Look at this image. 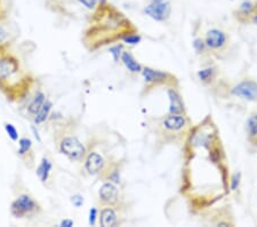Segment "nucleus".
<instances>
[{
	"instance_id": "1a4fd4ad",
	"label": "nucleus",
	"mask_w": 257,
	"mask_h": 227,
	"mask_svg": "<svg viewBox=\"0 0 257 227\" xmlns=\"http://www.w3.org/2000/svg\"><path fill=\"white\" fill-rule=\"evenodd\" d=\"M99 200L106 205H113L118 202L119 191L112 183H105L98 191Z\"/></svg>"
},
{
	"instance_id": "412c9836",
	"label": "nucleus",
	"mask_w": 257,
	"mask_h": 227,
	"mask_svg": "<svg viewBox=\"0 0 257 227\" xmlns=\"http://www.w3.org/2000/svg\"><path fill=\"white\" fill-rule=\"evenodd\" d=\"M5 131L12 141H19L20 135H19V131L16 129V126L12 123H5Z\"/></svg>"
},
{
	"instance_id": "f8f14e48",
	"label": "nucleus",
	"mask_w": 257,
	"mask_h": 227,
	"mask_svg": "<svg viewBox=\"0 0 257 227\" xmlns=\"http://www.w3.org/2000/svg\"><path fill=\"white\" fill-rule=\"evenodd\" d=\"M226 36L223 31L214 29V30L208 31L206 37V44L210 48H219L225 44Z\"/></svg>"
},
{
	"instance_id": "72a5a7b5",
	"label": "nucleus",
	"mask_w": 257,
	"mask_h": 227,
	"mask_svg": "<svg viewBox=\"0 0 257 227\" xmlns=\"http://www.w3.org/2000/svg\"><path fill=\"white\" fill-rule=\"evenodd\" d=\"M254 22H255V23H257V13H256V15H255V18H254Z\"/></svg>"
},
{
	"instance_id": "f257e3e1",
	"label": "nucleus",
	"mask_w": 257,
	"mask_h": 227,
	"mask_svg": "<svg viewBox=\"0 0 257 227\" xmlns=\"http://www.w3.org/2000/svg\"><path fill=\"white\" fill-rule=\"evenodd\" d=\"M38 78L29 70L13 49V45L0 46V93L11 103L26 102L35 92Z\"/></svg>"
},
{
	"instance_id": "423d86ee",
	"label": "nucleus",
	"mask_w": 257,
	"mask_h": 227,
	"mask_svg": "<svg viewBox=\"0 0 257 227\" xmlns=\"http://www.w3.org/2000/svg\"><path fill=\"white\" fill-rule=\"evenodd\" d=\"M144 13L156 21H165L171 14V5L168 2L151 3L144 8Z\"/></svg>"
},
{
	"instance_id": "7ed1b4c3",
	"label": "nucleus",
	"mask_w": 257,
	"mask_h": 227,
	"mask_svg": "<svg viewBox=\"0 0 257 227\" xmlns=\"http://www.w3.org/2000/svg\"><path fill=\"white\" fill-rule=\"evenodd\" d=\"M11 214L16 219H35L43 213L39 201L29 192L20 193L10 205Z\"/></svg>"
},
{
	"instance_id": "6e6552de",
	"label": "nucleus",
	"mask_w": 257,
	"mask_h": 227,
	"mask_svg": "<svg viewBox=\"0 0 257 227\" xmlns=\"http://www.w3.org/2000/svg\"><path fill=\"white\" fill-rule=\"evenodd\" d=\"M234 96L247 99V100H256L257 99V83L255 82H250V81H246L238 84L235 88L233 89Z\"/></svg>"
},
{
	"instance_id": "473e14b6",
	"label": "nucleus",
	"mask_w": 257,
	"mask_h": 227,
	"mask_svg": "<svg viewBox=\"0 0 257 227\" xmlns=\"http://www.w3.org/2000/svg\"><path fill=\"white\" fill-rule=\"evenodd\" d=\"M97 4H103V3H106V0H96Z\"/></svg>"
},
{
	"instance_id": "393cba45",
	"label": "nucleus",
	"mask_w": 257,
	"mask_h": 227,
	"mask_svg": "<svg viewBox=\"0 0 257 227\" xmlns=\"http://www.w3.org/2000/svg\"><path fill=\"white\" fill-rule=\"evenodd\" d=\"M122 39L125 43H128V44H138L141 40V37L138 35H126Z\"/></svg>"
},
{
	"instance_id": "ddd939ff",
	"label": "nucleus",
	"mask_w": 257,
	"mask_h": 227,
	"mask_svg": "<svg viewBox=\"0 0 257 227\" xmlns=\"http://www.w3.org/2000/svg\"><path fill=\"white\" fill-rule=\"evenodd\" d=\"M6 21L0 22V46L3 45H13L18 38V32L14 31L10 26H7Z\"/></svg>"
},
{
	"instance_id": "c85d7f7f",
	"label": "nucleus",
	"mask_w": 257,
	"mask_h": 227,
	"mask_svg": "<svg viewBox=\"0 0 257 227\" xmlns=\"http://www.w3.org/2000/svg\"><path fill=\"white\" fill-rule=\"evenodd\" d=\"M194 47L197 48V51H202V49H204V43H202V41L200 40V39H197L196 41H194Z\"/></svg>"
},
{
	"instance_id": "cd10ccee",
	"label": "nucleus",
	"mask_w": 257,
	"mask_h": 227,
	"mask_svg": "<svg viewBox=\"0 0 257 227\" xmlns=\"http://www.w3.org/2000/svg\"><path fill=\"white\" fill-rule=\"evenodd\" d=\"M239 175L237 173V175L233 176V178H232V189H235L238 187L239 185Z\"/></svg>"
},
{
	"instance_id": "a211bd4d",
	"label": "nucleus",
	"mask_w": 257,
	"mask_h": 227,
	"mask_svg": "<svg viewBox=\"0 0 257 227\" xmlns=\"http://www.w3.org/2000/svg\"><path fill=\"white\" fill-rule=\"evenodd\" d=\"M121 61L123 62V64L126 65L128 70H131L132 72H139L141 71V64L138 63V61H135L134 57H133L130 53L123 52L121 55Z\"/></svg>"
},
{
	"instance_id": "9b49d317",
	"label": "nucleus",
	"mask_w": 257,
	"mask_h": 227,
	"mask_svg": "<svg viewBox=\"0 0 257 227\" xmlns=\"http://www.w3.org/2000/svg\"><path fill=\"white\" fill-rule=\"evenodd\" d=\"M52 170H53L52 161L49 160L46 155L43 156V159L40 160L38 167L36 169V175L44 185H46L47 181L49 180V176H51Z\"/></svg>"
},
{
	"instance_id": "6ab92c4d",
	"label": "nucleus",
	"mask_w": 257,
	"mask_h": 227,
	"mask_svg": "<svg viewBox=\"0 0 257 227\" xmlns=\"http://www.w3.org/2000/svg\"><path fill=\"white\" fill-rule=\"evenodd\" d=\"M12 8H13L12 0H0V22L10 19Z\"/></svg>"
},
{
	"instance_id": "7c9ffc66",
	"label": "nucleus",
	"mask_w": 257,
	"mask_h": 227,
	"mask_svg": "<svg viewBox=\"0 0 257 227\" xmlns=\"http://www.w3.org/2000/svg\"><path fill=\"white\" fill-rule=\"evenodd\" d=\"M61 226H65V227H71L73 226V221L70 219H65L61 222Z\"/></svg>"
},
{
	"instance_id": "2eb2a0df",
	"label": "nucleus",
	"mask_w": 257,
	"mask_h": 227,
	"mask_svg": "<svg viewBox=\"0 0 257 227\" xmlns=\"http://www.w3.org/2000/svg\"><path fill=\"white\" fill-rule=\"evenodd\" d=\"M52 108H53V103H52V101H49L47 99V100L45 101V103L43 105V107L40 108V110L37 113L36 116L32 118V122L35 123L36 125H41V124H44L47 121L49 115H51Z\"/></svg>"
},
{
	"instance_id": "9d476101",
	"label": "nucleus",
	"mask_w": 257,
	"mask_h": 227,
	"mask_svg": "<svg viewBox=\"0 0 257 227\" xmlns=\"http://www.w3.org/2000/svg\"><path fill=\"white\" fill-rule=\"evenodd\" d=\"M104 159L96 152L88 153L87 158L85 160V169L89 175H97L101 172L104 168Z\"/></svg>"
},
{
	"instance_id": "2f4dec72",
	"label": "nucleus",
	"mask_w": 257,
	"mask_h": 227,
	"mask_svg": "<svg viewBox=\"0 0 257 227\" xmlns=\"http://www.w3.org/2000/svg\"><path fill=\"white\" fill-rule=\"evenodd\" d=\"M164 2H168V0H152V3H164Z\"/></svg>"
},
{
	"instance_id": "c756f323",
	"label": "nucleus",
	"mask_w": 257,
	"mask_h": 227,
	"mask_svg": "<svg viewBox=\"0 0 257 227\" xmlns=\"http://www.w3.org/2000/svg\"><path fill=\"white\" fill-rule=\"evenodd\" d=\"M72 201H73V204L76 206H80L82 203H84V200H82V197L80 196H74Z\"/></svg>"
},
{
	"instance_id": "dca6fc26",
	"label": "nucleus",
	"mask_w": 257,
	"mask_h": 227,
	"mask_svg": "<svg viewBox=\"0 0 257 227\" xmlns=\"http://www.w3.org/2000/svg\"><path fill=\"white\" fill-rule=\"evenodd\" d=\"M164 124H165V126L167 127V129L176 131V130L183 129L184 125H185V119L182 116H178V115L174 114V115H171V116H168L167 118H166Z\"/></svg>"
},
{
	"instance_id": "f3484780",
	"label": "nucleus",
	"mask_w": 257,
	"mask_h": 227,
	"mask_svg": "<svg viewBox=\"0 0 257 227\" xmlns=\"http://www.w3.org/2000/svg\"><path fill=\"white\" fill-rule=\"evenodd\" d=\"M169 99H171V113L178 114L183 110V102L175 91H169Z\"/></svg>"
},
{
	"instance_id": "20e7f679",
	"label": "nucleus",
	"mask_w": 257,
	"mask_h": 227,
	"mask_svg": "<svg viewBox=\"0 0 257 227\" xmlns=\"http://www.w3.org/2000/svg\"><path fill=\"white\" fill-rule=\"evenodd\" d=\"M55 142L61 154L71 161H80L86 155V148L81 141L74 135L63 134L57 132L55 134Z\"/></svg>"
},
{
	"instance_id": "5701e85b",
	"label": "nucleus",
	"mask_w": 257,
	"mask_h": 227,
	"mask_svg": "<svg viewBox=\"0 0 257 227\" xmlns=\"http://www.w3.org/2000/svg\"><path fill=\"white\" fill-rule=\"evenodd\" d=\"M254 8H255V6L252 5L251 3H249V2H244V3H242L241 4V6H240V10H239V12L241 14H243V15H249L252 11H254Z\"/></svg>"
},
{
	"instance_id": "aec40b11",
	"label": "nucleus",
	"mask_w": 257,
	"mask_h": 227,
	"mask_svg": "<svg viewBox=\"0 0 257 227\" xmlns=\"http://www.w3.org/2000/svg\"><path fill=\"white\" fill-rule=\"evenodd\" d=\"M143 76L147 82H157V81H164L166 78V73L156 71L150 68H145L143 70Z\"/></svg>"
},
{
	"instance_id": "bb28decb",
	"label": "nucleus",
	"mask_w": 257,
	"mask_h": 227,
	"mask_svg": "<svg viewBox=\"0 0 257 227\" xmlns=\"http://www.w3.org/2000/svg\"><path fill=\"white\" fill-rule=\"evenodd\" d=\"M96 209L93 208L92 210H90V214H89V224L90 225H94L95 224V219H96Z\"/></svg>"
},
{
	"instance_id": "4468645a",
	"label": "nucleus",
	"mask_w": 257,
	"mask_h": 227,
	"mask_svg": "<svg viewBox=\"0 0 257 227\" xmlns=\"http://www.w3.org/2000/svg\"><path fill=\"white\" fill-rule=\"evenodd\" d=\"M118 221V217L117 213L113 210V208H107L102 209L101 213H99V224L103 227H110V226H114L117 225Z\"/></svg>"
},
{
	"instance_id": "a878e982",
	"label": "nucleus",
	"mask_w": 257,
	"mask_h": 227,
	"mask_svg": "<svg viewBox=\"0 0 257 227\" xmlns=\"http://www.w3.org/2000/svg\"><path fill=\"white\" fill-rule=\"evenodd\" d=\"M210 76H211V69H205V70H201V71L199 72V77H200L202 81L209 80Z\"/></svg>"
},
{
	"instance_id": "39448f33",
	"label": "nucleus",
	"mask_w": 257,
	"mask_h": 227,
	"mask_svg": "<svg viewBox=\"0 0 257 227\" xmlns=\"http://www.w3.org/2000/svg\"><path fill=\"white\" fill-rule=\"evenodd\" d=\"M18 155L27 168L33 169L36 167V153L33 150L32 140L29 137H22L19 139Z\"/></svg>"
},
{
	"instance_id": "f03ea898",
	"label": "nucleus",
	"mask_w": 257,
	"mask_h": 227,
	"mask_svg": "<svg viewBox=\"0 0 257 227\" xmlns=\"http://www.w3.org/2000/svg\"><path fill=\"white\" fill-rule=\"evenodd\" d=\"M127 20L112 5L98 4L85 31V44L89 49H96L102 45L111 43L120 36L125 37Z\"/></svg>"
},
{
	"instance_id": "b1692460",
	"label": "nucleus",
	"mask_w": 257,
	"mask_h": 227,
	"mask_svg": "<svg viewBox=\"0 0 257 227\" xmlns=\"http://www.w3.org/2000/svg\"><path fill=\"white\" fill-rule=\"evenodd\" d=\"M81 5H84L86 8H88V10H95L96 6L98 5L96 0H78Z\"/></svg>"
},
{
	"instance_id": "0eeeda50",
	"label": "nucleus",
	"mask_w": 257,
	"mask_h": 227,
	"mask_svg": "<svg viewBox=\"0 0 257 227\" xmlns=\"http://www.w3.org/2000/svg\"><path fill=\"white\" fill-rule=\"evenodd\" d=\"M28 100L29 103L27 105V115L32 119L40 110L41 107H43L45 101L47 100V98L43 90L36 89L35 92L29 97Z\"/></svg>"
},
{
	"instance_id": "4be33fe9",
	"label": "nucleus",
	"mask_w": 257,
	"mask_h": 227,
	"mask_svg": "<svg viewBox=\"0 0 257 227\" xmlns=\"http://www.w3.org/2000/svg\"><path fill=\"white\" fill-rule=\"evenodd\" d=\"M248 133L250 137H257V115H252V116L248 119L247 123Z\"/></svg>"
}]
</instances>
